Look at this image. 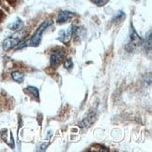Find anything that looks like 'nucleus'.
<instances>
[{"label": "nucleus", "instance_id": "obj_6", "mask_svg": "<svg viewBox=\"0 0 152 152\" xmlns=\"http://www.w3.org/2000/svg\"><path fill=\"white\" fill-rule=\"evenodd\" d=\"M72 16H73V13L69 12V11H61L58 14L56 22H57V23H60V24L65 23H67Z\"/></svg>", "mask_w": 152, "mask_h": 152}, {"label": "nucleus", "instance_id": "obj_12", "mask_svg": "<svg viewBox=\"0 0 152 152\" xmlns=\"http://www.w3.org/2000/svg\"><path fill=\"white\" fill-rule=\"evenodd\" d=\"M72 65H73V63H72L71 61V59H68L67 61H65L64 63V67L65 68H67V69H70L72 67Z\"/></svg>", "mask_w": 152, "mask_h": 152}, {"label": "nucleus", "instance_id": "obj_7", "mask_svg": "<svg viewBox=\"0 0 152 152\" xmlns=\"http://www.w3.org/2000/svg\"><path fill=\"white\" fill-rule=\"evenodd\" d=\"M95 120H96V115L95 114H90L87 118H85V120L80 123V127H82V128L89 127L91 124H93Z\"/></svg>", "mask_w": 152, "mask_h": 152}, {"label": "nucleus", "instance_id": "obj_8", "mask_svg": "<svg viewBox=\"0 0 152 152\" xmlns=\"http://www.w3.org/2000/svg\"><path fill=\"white\" fill-rule=\"evenodd\" d=\"M8 27L10 30L13 31H17V30H21V28L23 27V22L20 19H16L14 22H12L11 23L9 24Z\"/></svg>", "mask_w": 152, "mask_h": 152}, {"label": "nucleus", "instance_id": "obj_3", "mask_svg": "<svg viewBox=\"0 0 152 152\" xmlns=\"http://www.w3.org/2000/svg\"><path fill=\"white\" fill-rule=\"evenodd\" d=\"M23 36H24V33L21 32V33H16V34H14L11 37H7L2 43L3 50L5 51H7V50H10L12 48H14L15 46L20 42V40L24 37Z\"/></svg>", "mask_w": 152, "mask_h": 152}, {"label": "nucleus", "instance_id": "obj_13", "mask_svg": "<svg viewBox=\"0 0 152 152\" xmlns=\"http://www.w3.org/2000/svg\"><path fill=\"white\" fill-rule=\"evenodd\" d=\"M91 2H93L98 6H103L108 2V0H91Z\"/></svg>", "mask_w": 152, "mask_h": 152}, {"label": "nucleus", "instance_id": "obj_10", "mask_svg": "<svg viewBox=\"0 0 152 152\" xmlns=\"http://www.w3.org/2000/svg\"><path fill=\"white\" fill-rule=\"evenodd\" d=\"M11 77L13 78V80H15L16 82H19V83L23 82V81H24V74L20 73V72H18V71L12 72V73H11Z\"/></svg>", "mask_w": 152, "mask_h": 152}, {"label": "nucleus", "instance_id": "obj_9", "mask_svg": "<svg viewBox=\"0 0 152 152\" xmlns=\"http://www.w3.org/2000/svg\"><path fill=\"white\" fill-rule=\"evenodd\" d=\"M144 48L146 50V51L150 52V50H151V30L148 32V35L147 34L146 37H145Z\"/></svg>", "mask_w": 152, "mask_h": 152}, {"label": "nucleus", "instance_id": "obj_11", "mask_svg": "<svg viewBox=\"0 0 152 152\" xmlns=\"http://www.w3.org/2000/svg\"><path fill=\"white\" fill-rule=\"evenodd\" d=\"M26 91H27L29 94H31L32 96L36 97L39 100V91H38V89L36 87H31V86H30V87L26 88Z\"/></svg>", "mask_w": 152, "mask_h": 152}, {"label": "nucleus", "instance_id": "obj_2", "mask_svg": "<svg viewBox=\"0 0 152 152\" xmlns=\"http://www.w3.org/2000/svg\"><path fill=\"white\" fill-rule=\"evenodd\" d=\"M142 40L140 37L138 36V34L135 32L134 29H131L130 33V36H129V40L125 46V49H126L129 52L133 51L136 48H138L140 46Z\"/></svg>", "mask_w": 152, "mask_h": 152}, {"label": "nucleus", "instance_id": "obj_1", "mask_svg": "<svg viewBox=\"0 0 152 152\" xmlns=\"http://www.w3.org/2000/svg\"><path fill=\"white\" fill-rule=\"evenodd\" d=\"M52 25V21L51 20H47L45 21L42 24H41V26L37 29L36 33L33 35L29 39H27L25 42H24L22 45H19L18 47L16 48V50H20V49H23L25 47H37L39 46V44H41L42 41V35L44 31L47 29L49 26Z\"/></svg>", "mask_w": 152, "mask_h": 152}, {"label": "nucleus", "instance_id": "obj_4", "mask_svg": "<svg viewBox=\"0 0 152 152\" xmlns=\"http://www.w3.org/2000/svg\"><path fill=\"white\" fill-rule=\"evenodd\" d=\"M66 56V51L63 49H57L52 53L51 58H50V63L52 64L53 67H57L59 64H61V62L64 60V58Z\"/></svg>", "mask_w": 152, "mask_h": 152}, {"label": "nucleus", "instance_id": "obj_5", "mask_svg": "<svg viewBox=\"0 0 152 152\" xmlns=\"http://www.w3.org/2000/svg\"><path fill=\"white\" fill-rule=\"evenodd\" d=\"M72 34H73V26L70 25L67 29H63L60 30L58 33V37L57 39L59 41H61L62 43H68L71 39Z\"/></svg>", "mask_w": 152, "mask_h": 152}, {"label": "nucleus", "instance_id": "obj_14", "mask_svg": "<svg viewBox=\"0 0 152 152\" xmlns=\"http://www.w3.org/2000/svg\"><path fill=\"white\" fill-rule=\"evenodd\" d=\"M120 17H121V18H123V17H124V13H123L122 11H120L119 13H118L117 15H116V17L114 18V20H113V21H114V22H116V20H117V21H119Z\"/></svg>", "mask_w": 152, "mask_h": 152}]
</instances>
